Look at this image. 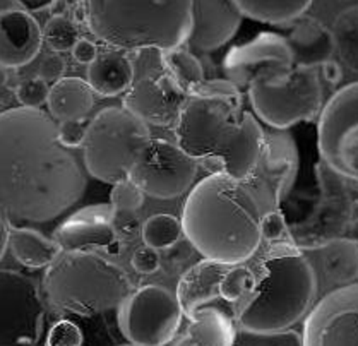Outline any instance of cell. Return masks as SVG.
<instances>
[{
  "label": "cell",
  "instance_id": "37",
  "mask_svg": "<svg viewBox=\"0 0 358 346\" xmlns=\"http://www.w3.org/2000/svg\"><path fill=\"white\" fill-rule=\"evenodd\" d=\"M87 125L83 120H62L59 124V140L69 150L83 147Z\"/></svg>",
  "mask_w": 358,
  "mask_h": 346
},
{
  "label": "cell",
  "instance_id": "45",
  "mask_svg": "<svg viewBox=\"0 0 358 346\" xmlns=\"http://www.w3.org/2000/svg\"><path fill=\"white\" fill-rule=\"evenodd\" d=\"M9 228L10 225L7 223V218L0 212V259H2L7 247H9Z\"/></svg>",
  "mask_w": 358,
  "mask_h": 346
},
{
  "label": "cell",
  "instance_id": "4",
  "mask_svg": "<svg viewBox=\"0 0 358 346\" xmlns=\"http://www.w3.org/2000/svg\"><path fill=\"white\" fill-rule=\"evenodd\" d=\"M256 288L237 312V326L252 333L290 329L310 309L317 275L292 238L266 245L257 261Z\"/></svg>",
  "mask_w": 358,
  "mask_h": 346
},
{
  "label": "cell",
  "instance_id": "25",
  "mask_svg": "<svg viewBox=\"0 0 358 346\" xmlns=\"http://www.w3.org/2000/svg\"><path fill=\"white\" fill-rule=\"evenodd\" d=\"M9 247L19 264L29 269L48 268L62 254V247L53 238L28 226L10 225Z\"/></svg>",
  "mask_w": 358,
  "mask_h": 346
},
{
  "label": "cell",
  "instance_id": "41",
  "mask_svg": "<svg viewBox=\"0 0 358 346\" xmlns=\"http://www.w3.org/2000/svg\"><path fill=\"white\" fill-rule=\"evenodd\" d=\"M48 345L53 346H79L81 345V331L72 322H60L50 334Z\"/></svg>",
  "mask_w": 358,
  "mask_h": 346
},
{
  "label": "cell",
  "instance_id": "26",
  "mask_svg": "<svg viewBox=\"0 0 358 346\" xmlns=\"http://www.w3.org/2000/svg\"><path fill=\"white\" fill-rule=\"evenodd\" d=\"M242 16L273 26L293 24L306 16L312 0H234Z\"/></svg>",
  "mask_w": 358,
  "mask_h": 346
},
{
  "label": "cell",
  "instance_id": "24",
  "mask_svg": "<svg viewBox=\"0 0 358 346\" xmlns=\"http://www.w3.org/2000/svg\"><path fill=\"white\" fill-rule=\"evenodd\" d=\"M93 87L81 78H64L50 87L48 110L53 119L83 120L94 105Z\"/></svg>",
  "mask_w": 358,
  "mask_h": 346
},
{
  "label": "cell",
  "instance_id": "20",
  "mask_svg": "<svg viewBox=\"0 0 358 346\" xmlns=\"http://www.w3.org/2000/svg\"><path fill=\"white\" fill-rule=\"evenodd\" d=\"M227 269V264L204 259L197 262L196 266H192L180 277L175 295H177L178 303H180L185 317H194V314L206 309V307H222V309L230 310L223 303L222 291H220Z\"/></svg>",
  "mask_w": 358,
  "mask_h": 346
},
{
  "label": "cell",
  "instance_id": "47",
  "mask_svg": "<svg viewBox=\"0 0 358 346\" xmlns=\"http://www.w3.org/2000/svg\"><path fill=\"white\" fill-rule=\"evenodd\" d=\"M171 346H194V345L190 343V341L187 340V338H185V334H184V336H182L180 340L177 341V343H173V345H171Z\"/></svg>",
  "mask_w": 358,
  "mask_h": 346
},
{
  "label": "cell",
  "instance_id": "29",
  "mask_svg": "<svg viewBox=\"0 0 358 346\" xmlns=\"http://www.w3.org/2000/svg\"><path fill=\"white\" fill-rule=\"evenodd\" d=\"M254 288H256V273H254V269L247 268L243 264L228 266L222 280L220 291H222L223 303L234 312L235 319H237L238 309L249 298Z\"/></svg>",
  "mask_w": 358,
  "mask_h": 346
},
{
  "label": "cell",
  "instance_id": "7",
  "mask_svg": "<svg viewBox=\"0 0 358 346\" xmlns=\"http://www.w3.org/2000/svg\"><path fill=\"white\" fill-rule=\"evenodd\" d=\"M150 139L146 122L125 108L101 110L87 125L83 144L87 173L106 184L125 180Z\"/></svg>",
  "mask_w": 358,
  "mask_h": 346
},
{
  "label": "cell",
  "instance_id": "1",
  "mask_svg": "<svg viewBox=\"0 0 358 346\" xmlns=\"http://www.w3.org/2000/svg\"><path fill=\"white\" fill-rule=\"evenodd\" d=\"M85 191V168L48 113L26 106L0 113V212L7 219L52 222Z\"/></svg>",
  "mask_w": 358,
  "mask_h": 346
},
{
  "label": "cell",
  "instance_id": "16",
  "mask_svg": "<svg viewBox=\"0 0 358 346\" xmlns=\"http://www.w3.org/2000/svg\"><path fill=\"white\" fill-rule=\"evenodd\" d=\"M303 346H358V283L327 294L303 322Z\"/></svg>",
  "mask_w": 358,
  "mask_h": 346
},
{
  "label": "cell",
  "instance_id": "40",
  "mask_svg": "<svg viewBox=\"0 0 358 346\" xmlns=\"http://www.w3.org/2000/svg\"><path fill=\"white\" fill-rule=\"evenodd\" d=\"M132 268L136 269L139 275H153L159 269V256L158 250L151 249V247L144 245L137 249L132 256Z\"/></svg>",
  "mask_w": 358,
  "mask_h": 346
},
{
  "label": "cell",
  "instance_id": "42",
  "mask_svg": "<svg viewBox=\"0 0 358 346\" xmlns=\"http://www.w3.org/2000/svg\"><path fill=\"white\" fill-rule=\"evenodd\" d=\"M72 57H74L76 62L83 64V66H90L96 60L98 57V48L93 41L86 40V38H81L78 43L72 48Z\"/></svg>",
  "mask_w": 358,
  "mask_h": 346
},
{
  "label": "cell",
  "instance_id": "14",
  "mask_svg": "<svg viewBox=\"0 0 358 346\" xmlns=\"http://www.w3.org/2000/svg\"><path fill=\"white\" fill-rule=\"evenodd\" d=\"M299 170L295 140L285 131L266 132L264 147L256 166L243 184L254 194L262 215L280 208L281 199L292 189Z\"/></svg>",
  "mask_w": 358,
  "mask_h": 346
},
{
  "label": "cell",
  "instance_id": "3",
  "mask_svg": "<svg viewBox=\"0 0 358 346\" xmlns=\"http://www.w3.org/2000/svg\"><path fill=\"white\" fill-rule=\"evenodd\" d=\"M262 209L243 182L209 173L190 191L182 230L204 259L243 264L261 247Z\"/></svg>",
  "mask_w": 358,
  "mask_h": 346
},
{
  "label": "cell",
  "instance_id": "46",
  "mask_svg": "<svg viewBox=\"0 0 358 346\" xmlns=\"http://www.w3.org/2000/svg\"><path fill=\"white\" fill-rule=\"evenodd\" d=\"M346 238H350V240L355 242L357 245H358V219H355V222L350 223L348 235H346Z\"/></svg>",
  "mask_w": 358,
  "mask_h": 346
},
{
  "label": "cell",
  "instance_id": "6",
  "mask_svg": "<svg viewBox=\"0 0 358 346\" xmlns=\"http://www.w3.org/2000/svg\"><path fill=\"white\" fill-rule=\"evenodd\" d=\"M131 294L127 273L90 250H62L43 276L45 302L57 314L93 317L119 309Z\"/></svg>",
  "mask_w": 358,
  "mask_h": 346
},
{
  "label": "cell",
  "instance_id": "31",
  "mask_svg": "<svg viewBox=\"0 0 358 346\" xmlns=\"http://www.w3.org/2000/svg\"><path fill=\"white\" fill-rule=\"evenodd\" d=\"M182 233H184V230H182L180 219L171 215H165V212H159V215L148 218L144 222L143 230H141L144 245L151 247L155 250L173 247L175 243L180 240Z\"/></svg>",
  "mask_w": 358,
  "mask_h": 346
},
{
  "label": "cell",
  "instance_id": "18",
  "mask_svg": "<svg viewBox=\"0 0 358 346\" xmlns=\"http://www.w3.org/2000/svg\"><path fill=\"white\" fill-rule=\"evenodd\" d=\"M112 204H96L76 211L53 231V240L62 250H86L87 247L110 249L117 243Z\"/></svg>",
  "mask_w": 358,
  "mask_h": 346
},
{
  "label": "cell",
  "instance_id": "13",
  "mask_svg": "<svg viewBox=\"0 0 358 346\" xmlns=\"http://www.w3.org/2000/svg\"><path fill=\"white\" fill-rule=\"evenodd\" d=\"M45 302L33 280L0 271V346H36L43 333Z\"/></svg>",
  "mask_w": 358,
  "mask_h": 346
},
{
  "label": "cell",
  "instance_id": "5",
  "mask_svg": "<svg viewBox=\"0 0 358 346\" xmlns=\"http://www.w3.org/2000/svg\"><path fill=\"white\" fill-rule=\"evenodd\" d=\"M91 35L115 50H173L187 43L192 0H79Z\"/></svg>",
  "mask_w": 358,
  "mask_h": 346
},
{
  "label": "cell",
  "instance_id": "43",
  "mask_svg": "<svg viewBox=\"0 0 358 346\" xmlns=\"http://www.w3.org/2000/svg\"><path fill=\"white\" fill-rule=\"evenodd\" d=\"M7 69L0 67V113L6 112V106L16 98V89H10L9 82H7Z\"/></svg>",
  "mask_w": 358,
  "mask_h": 346
},
{
  "label": "cell",
  "instance_id": "9",
  "mask_svg": "<svg viewBox=\"0 0 358 346\" xmlns=\"http://www.w3.org/2000/svg\"><path fill=\"white\" fill-rule=\"evenodd\" d=\"M141 74L124 93V108L146 124L175 127L189 94L166 69L163 50L144 48L137 52Z\"/></svg>",
  "mask_w": 358,
  "mask_h": 346
},
{
  "label": "cell",
  "instance_id": "19",
  "mask_svg": "<svg viewBox=\"0 0 358 346\" xmlns=\"http://www.w3.org/2000/svg\"><path fill=\"white\" fill-rule=\"evenodd\" d=\"M43 29L31 13L22 9L0 10V67L17 69L38 57L43 45Z\"/></svg>",
  "mask_w": 358,
  "mask_h": 346
},
{
  "label": "cell",
  "instance_id": "34",
  "mask_svg": "<svg viewBox=\"0 0 358 346\" xmlns=\"http://www.w3.org/2000/svg\"><path fill=\"white\" fill-rule=\"evenodd\" d=\"M144 203V192L132 180H125L113 184L110 192V204L115 211H137Z\"/></svg>",
  "mask_w": 358,
  "mask_h": 346
},
{
  "label": "cell",
  "instance_id": "35",
  "mask_svg": "<svg viewBox=\"0 0 358 346\" xmlns=\"http://www.w3.org/2000/svg\"><path fill=\"white\" fill-rule=\"evenodd\" d=\"M48 96H50V86L41 78L24 79L16 87V100L26 108H41L48 103Z\"/></svg>",
  "mask_w": 358,
  "mask_h": 346
},
{
  "label": "cell",
  "instance_id": "33",
  "mask_svg": "<svg viewBox=\"0 0 358 346\" xmlns=\"http://www.w3.org/2000/svg\"><path fill=\"white\" fill-rule=\"evenodd\" d=\"M234 346H303V340L299 333L292 329L274 331V333H252V331L238 328Z\"/></svg>",
  "mask_w": 358,
  "mask_h": 346
},
{
  "label": "cell",
  "instance_id": "28",
  "mask_svg": "<svg viewBox=\"0 0 358 346\" xmlns=\"http://www.w3.org/2000/svg\"><path fill=\"white\" fill-rule=\"evenodd\" d=\"M331 33L340 62L358 75V6L343 10L334 21Z\"/></svg>",
  "mask_w": 358,
  "mask_h": 346
},
{
  "label": "cell",
  "instance_id": "27",
  "mask_svg": "<svg viewBox=\"0 0 358 346\" xmlns=\"http://www.w3.org/2000/svg\"><path fill=\"white\" fill-rule=\"evenodd\" d=\"M322 271L334 283L352 284L358 277V245L350 238H336L321 247Z\"/></svg>",
  "mask_w": 358,
  "mask_h": 346
},
{
  "label": "cell",
  "instance_id": "38",
  "mask_svg": "<svg viewBox=\"0 0 358 346\" xmlns=\"http://www.w3.org/2000/svg\"><path fill=\"white\" fill-rule=\"evenodd\" d=\"M113 230H115L117 238L131 240L139 233V230H143V225L139 223L136 211H115V215H113Z\"/></svg>",
  "mask_w": 358,
  "mask_h": 346
},
{
  "label": "cell",
  "instance_id": "2",
  "mask_svg": "<svg viewBox=\"0 0 358 346\" xmlns=\"http://www.w3.org/2000/svg\"><path fill=\"white\" fill-rule=\"evenodd\" d=\"M173 131L178 146L209 173L240 182L254 170L266 140L259 120L243 110L242 89L228 79L194 87Z\"/></svg>",
  "mask_w": 358,
  "mask_h": 346
},
{
  "label": "cell",
  "instance_id": "48",
  "mask_svg": "<svg viewBox=\"0 0 358 346\" xmlns=\"http://www.w3.org/2000/svg\"><path fill=\"white\" fill-rule=\"evenodd\" d=\"M122 346H139V345H132V343H131V345H122Z\"/></svg>",
  "mask_w": 358,
  "mask_h": 346
},
{
  "label": "cell",
  "instance_id": "8",
  "mask_svg": "<svg viewBox=\"0 0 358 346\" xmlns=\"http://www.w3.org/2000/svg\"><path fill=\"white\" fill-rule=\"evenodd\" d=\"M247 93L259 119L280 131L319 119L324 106L321 67L295 66L285 79L257 78L247 87Z\"/></svg>",
  "mask_w": 358,
  "mask_h": 346
},
{
  "label": "cell",
  "instance_id": "21",
  "mask_svg": "<svg viewBox=\"0 0 358 346\" xmlns=\"http://www.w3.org/2000/svg\"><path fill=\"white\" fill-rule=\"evenodd\" d=\"M287 41L295 66L322 67L333 62V57L336 55L333 33L315 17L302 16L296 19Z\"/></svg>",
  "mask_w": 358,
  "mask_h": 346
},
{
  "label": "cell",
  "instance_id": "32",
  "mask_svg": "<svg viewBox=\"0 0 358 346\" xmlns=\"http://www.w3.org/2000/svg\"><path fill=\"white\" fill-rule=\"evenodd\" d=\"M43 40L47 41L52 50L60 53L72 52L74 45L81 38H79V28L74 19L66 14H53L43 28Z\"/></svg>",
  "mask_w": 358,
  "mask_h": 346
},
{
  "label": "cell",
  "instance_id": "22",
  "mask_svg": "<svg viewBox=\"0 0 358 346\" xmlns=\"http://www.w3.org/2000/svg\"><path fill=\"white\" fill-rule=\"evenodd\" d=\"M136 69L129 55L120 50L98 53L96 60L87 66V82L101 96H119L127 93L134 82Z\"/></svg>",
  "mask_w": 358,
  "mask_h": 346
},
{
  "label": "cell",
  "instance_id": "17",
  "mask_svg": "<svg viewBox=\"0 0 358 346\" xmlns=\"http://www.w3.org/2000/svg\"><path fill=\"white\" fill-rule=\"evenodd\" d=\"M242 19L234 0H192V26L185 45L189 50H218L235 36Z\"/></svg>",
  "mask_w": 358,
  "mask_h": 346
},
{
  "label": "cell",
  "instance_id": "23",
  "mask_svg": "<svg viewBox=\"0 0 358 346\" xmlns=\"http://www.w3.org/2000/svg\"><path fill=\"white\" fill-rule=\"evenodd\" d=\"M189 321L185 338L194 346H234L238 326L230 310L222 307H206Z\"/></svg>",
  "mask_w": 358,
  "mask_h": 346
},
{
  "label": "cell",
  "instance_id": "36",
  "mask_svg": "<svg viewBox=\"0 0 358 346\" xmlns=\"http://www.w3.org/2000/svg\"><path fill=\"white\" fill-rule=\"evenodd\" d=\"M261 237L266 243L281 242L292 238L290 231H288L285 216L281 215L280 209L268 211L262 215L261 218Z\"/></svg>",
  "mask_w": 358,
  "mask_h": 346
},
{
  "label": "cell",
  "instance_id": "44",
  "mask_svg": "<svg viewBox=\"0 0 358 346\" xmlns=\"http://www.w3.org/2000/svg\"><path fill=\"white\" fill-rule=\"evenodd\" d=\"M19 9L28 10V13H36V10L48 9V7L55 6L59 0H14Z\"/></svg>",
  "mask_w": 358,
  "mask_h": 346
},
{
  "label": "cell",
  "instance_id": "12",
  "mask_svg": "<svg viewBox=\"0 0 358 346\" xmlns=\"http://www.w3.org/2000/svg\"><path fill=\"white\" fill-rule=\"evenodd\" d=\"M199 163L178 144L150 139L129 172V180L155 199H173L192 187Z\"/></svg>",
  "mask_w": 358,
  "mask_h": 346
},
{
  "label": "cell",
  "instance_id": "11",
  "mask_svg": "<svg viewBox=\"0 0 358 346\" xmlns=\"http://www.w3.org/2000/svg\"><path fill=\"white\" fill-rule=\"evenodd\" d=\"M182 312L177 295L156 284L132 291L119 307V326L129 343L166 346L180 329Z\"/></svg>",
  "mask_w": 358,
  "mask_h": 346
},
{
  "label": "cell",
  "instance_id": "15",
  "mask_svg": "<svg viewBox=\"0 0 358 346\" xmlns=\"http://www.w3.org/2000/svg\"><path fill=\"white\" fill-rule=\"evenodd\" d=\"M295 69L287 38L259 33L247 43L230 48L223 60L224 78L238 89H247L257 78L285 79Z\"/></svg>",
  "mask_w": 358,
  "mask_h": 346
},
{
  "label": "cell",
  "instance_id": "30",
  "mask_svg": "<svg viewBox=\"0 0 358 346\" xmlns=\"http://www.w3.org/2000/svg\"><path fill=\"white\" fill-rule=\"evenodd\" d=\"M163 60H165L166 69L173 75L175 81L182 86L185 93H190L196 86L206 81L204 69L201 66L199 59L192 52L185 48H173V50L163 52Z\"/></svg>",
  "mask_w": 358,
  "mask_h": 346
},
{
  "label": "cell",
  "instance_id": "39",
  "mask_svg": "<svg viewBox=\"0 0 358 346\" xmlns=\"http://www.w3.org/2000/svg\"><path fill=\"white\" fill-rule=\"evenodd\" d=\"M66 69V60H64L59 53H48V55L43 57V60H41L40 64V78L45 79L47 82H53V85H55L57 81L64 79Z\"/></svg>",
  "mask_w": 358,
  "mask_h": 346
},
{
  "label": "cell",
  "instance_id": "10",
  "mask_svg": "<svg viewBox=\"0 0 358 346\" xmlns=\"http://www.w3.org/2000/svg\"><path fill=\"white\" fill-rule=\"evenodd\" d=\"M317 146L327 168L358 182V81L343 86L322 106Z\"/></svg>",
  "mask_w": 358,
  "mask_h": 346
}]
</instances>
